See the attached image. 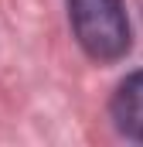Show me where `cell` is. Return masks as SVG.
I'll list each match as a JSON object with an SVG mask.
<instances>
[{"instance_id": "cell-1", "label": "cell", "mask_w": 143, "mask_h": 147, "mask_svg": "<svg viewBox=\"0 0 143 147\" xmlns=\"http://www.w3.org/2000/svg\"><path fill=\"white\" fill-rule=\"evenodd\" d=\"M68 21L89 58L116 62L130 51V21L123 0H68Z\"/></svg>"}, {"instance_id": "cell-2", "label": "cell", "mask_w": 143, "mask_h": 147, "mask_svg": "<svg viewBox=\"0 0 143 147\" xmlns=\"http://www.w3.org/2000/svg\"><path fill=\"white\" fill-rule=\"evenodd\" d=\"M112 120L126 137L143 140V72H133L126 82H119L112 96Z\"/></svg>"}]
</instances>
